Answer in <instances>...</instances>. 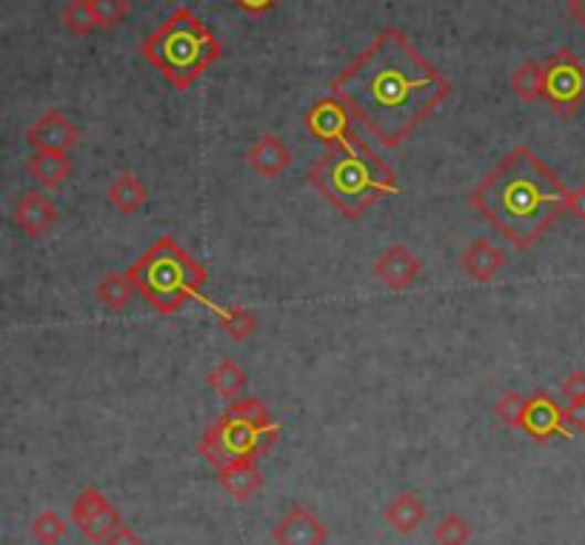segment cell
<instances>
[{
    "instance_id": "31",
    "label": "cell",
    "mask_w": 585,
    "mask_h": 545,
    "mask_svg": "<svg viewBox=\"0 0 585 545\" xmlns=\"http://www.w3.org/2000/svg\"><path fill=\"white\" fill-rule=\"evenodd\" d=\"M560 389H563V395L568 397V400H585V371L583 368H577V371H572V375L565 377Z\"/></svg>"
},
{
    "instance_id": "35",
    "label": "cell",
    "mask_w": 585,
    "mask_h": 545,
    "mask_svg": "<svg viewBox=\"0 0 585 545\" xmlns=\"http://www.w3.org/2000/svg\"><path fill=\"white\" fill-rule=\"evenodd\" d=\"M568 14L585 29V0H568Z\"/></svg>"
},
{
    "instance_id": "7",
    "label": "cell",
    "mask_w": 585,
    "mask_h": 545,
    "mask_svg": "<svg viewBox=\"0 0 585 545\" xmlns=\"http://www.w3.org/2000/svg\"><path fill=\"white\" fill-rule=\"evenodd\" d=\"M543 101L560 117H574L585 103V63L572 49H560L543 63Z\"/></svg>"
},
{
    "instance_id": "32",
    "label": "cell",
    "mask_w": 585,
    "mask_h": 545,
    "mask_svg": "<svg viewBox=\"0 0 585 545\" xmlns=\"http://www.w3.org/2000/svg\"><path fill=\"white\" fill-rule=\"evenodd\" d=\"M106 545H144V537L137 532H132L129 525H121V528L106 539Z\"/></svg>"
},
{
    "instance_id": "14",
    "label": "cell",
    "mask_w": 585,
    "mask_h": 545,
    "mask_svg": "<svg viewBox=\"0 0 585 545\" xmlns=\"http://www.w3.org/2000/svg\"><path fill=\"white\" fill-rule=\"evenodd\" d=\"M12 223L23 238H43L46 232H52L58 223V206L41 195V191H29L23 195L12 209Z\"/></svg>"
},
{
    "instance_id": "25",
    "label": "cell",
    "mask_w": 585,
    "mask_h": 545,
    "mask_svg": "<svg viewBox=\"0 0 585 545\" xmlns=\"http://www.w3.org/2000/svg\"><path fill=\"white\" fill-rule=\"evenodd\" d=\"M63 27H66L69 34L75 38H86L97 29V18L95 9L88 0H69L66 9H63Z\"/></svg>"
},
{
    "instance_id": "23",
    "label": "cell",
    "mask_w": 585,
    "mask_h": 545,
    "mask_svg": "<svg viewBox=\"0 0 585 545\" xmlns=\"http://www.w3.org/2000/svg\"><path fill=\"white\" fill-rule=\"evenodd\" d=\"M211 308H215V314L220 317V328H223V332L229 334L234 343L249 340V337L254 334V328H258V317H254L249 308H243V306H232V308L211 306Z\"/></svg>"
},
{
    "instance_id": "28",
    "label": "cell",
    "mask_w": 585,
    "mask_h": 545,
    "mask_svg": "<svg viewBox=\"0 0 585 545\" xmlns=\"http://www.w3.org/2000/svg\"><path fill=\"white\" fill-rule=\"evenodd\" d=\"M92 9H95L97 27L101 29H112L117 23L126 21V14H129V0H88Z\"/></svg>"
},
{
    "instance_id": "9",
    "label": "cell",
    "mask_w": 585,
    "mask_h": 545,
    "mask_svg": "<svg viewBox=\"0 0 585 545\" xmlns=\"http://www.w3.org/2000/svg\"><path fill=\"white\" fill-rule=\"evenodd\" d=\"M352 112L346 109V103L337 101L334 95H326L317 101L306 115L309 135L323 146H334L352 137Z\"/></svg>"
},
{
    "instance_id": "8",
    "label": "cell",
    "mask_w": 585,
    "mask_h": 545,
    "mask_svg": "<svg viewBox=\"0 0 585 545\" xmlns=\"http://www.w3.org/2000/svg\"><path fill=\"white\" fill-rule=\"evenodd\" d=\"M72 523L77 525V532L88 543H106L123 525L115 505L103 497L101 489H95V485H86L75 497V503H72Z\"/></svg>"
},
{
    "instance_id": "33",
    "label": "cell",
    "mask_w": 585,
    "mask_h": 545,
    "mask_svg": "<svg viewBox=\"0 0 585 545\" xmlns=\"http://www.w3.org/2000/svg\"><path fill=\"white\" fill-rule=\"evenodd\" d=\"M568 212L574 214L577 220H583L585 223V184H579L577 189L568 195Z\"/></svg>"
},
{
    "instance_id": "24",
    "label": "cell",
    "mask_w": 585,
    "mask_h": 545,
    "mask_svg": "<svg viewBox=\"0 0 585 545\" xmlns=\"http://www.w3.org/2000/svg\"><path fill=\"white\" fill-rule=\"evenodd\" d=\"M511 92L525 103L543 101V66L534 61H525L523 66L511 75Z\"/></svg>"
},
{
    "instance_id": "2",
    "label": "cell",
    "mask_w": 585,
    "mask_h": 545,
    "mask_svg": "<svg viewBox=\"0 0 585 545\" xmlns=\"http://www.w3.org/2000/svg\"><path fill=\"white\" fill-rule=\"evenodd\" d=\"M568 195L529 146H518L471 189L469 206L525 252L568 212Z\"/></svg>"
},
{
    "instance_id": "4",
    "label": "cell",
    "mask_w": 585,
    "mask_h": 545,
    "mask_svg": "<svg viewBox=\"0 0 585 545\" xmlns=\"http://www.w3.org/2000/svg\"><path fill=\"white\" fill-rule=\"evenodd\" d=\"M140 52L152 66L160 69V75L175 90L184 92L218 61L223 49L215 32L200 18H195L191 9H177L160 23L157 32L146 38Z\"/></svg>"
},
{
    "instance_id": "12",
    "label": "cell",
    "mask_w": 585,
    "mask_h": 545,
    "mask_svg": "<svg viewBox=\"0 0 585 545\" xmlns=\"http://www.w3.org/2000/svg\"><path fill=\"white\" fill-rule=\"evenodd\" d=\"M372 272L388 292H406L422 274V260L411 252L409 245L395 243L377 254Z\"/></svg>"
},
{
    "instance_id": "13",
    "label": "cell",
    "mask_w": 585,
    "mask_h": 545,
    "mask_svg": "<svg viewBox=\"0 0 585 545\" xmlns=\"http://www.w3.org/2000/svg\"><path fill=\"white\" fill-rule=\"evenodd\" d=\"M27 144L34 146V151H69L81 144V132L63 112L52 109L29 126Z\"/></svg>"
},
{
    "instance_id": "20",
    "label": "cell",
    "mask_w": 585,
    "mask_h": 545,
    "mask_svg": "<svg viewBox=\"0 0 585 545\" xmlns=\"http://www.w3.org/2000/svg\"><path fill=\"white\" fill-rule=\"evenodd\" d=\"M109 206H115V212L121 214H135L140 206L149 200V189H146V184L137 175H132V171H123V175H117L115 184L109 186Z\"/></svg>"
},
{
    "instance_id": "27",
    "label": "cell",
    "mask_w": 585,
    "mask_h": 545,
    "mask_svg": "<svg viewBox=\"0 0 585 545\" xmlns=\"http://www.w3.org/2000/svg\"><path fill=\"white\" fill-rule=\"evenodd\" d=\"M471 525L457 514H446L440 523L435 525V543L437 545H469Z\"/></svg>"
},
{
    "instance_id": "18",
    "label": "cell",
    "mask_w": 585,
    "mask_h": 545,
    "mask_svg": "<svg viewBox=\"0 0 585 545\" xmlns=\"http://www.w3.org/2000/svg\"><path fill=\"white\" fill-rule=\"evenodd\" d=\"M426 514H429L426 512V503L417 494H411V491L395 494V497L388 500L386 509H383V517H386V523L397 534H415L422 525V520H426Z\"/></svg>"
},
{
    "instance_id": "16",
    "label": "cell",
    "mask_w": 585,
    "mask_h": 545,
    "mask_svg": "<svg viewBox=\"0 0 585 545\" xmlns=\"http://www.w3.org/2000/svg\"><path fill=\"white\" fill-rule=\"evenodd\" d=\"M246 160H249L254 175L272 180V178H280V175L292 166V151H289V146L283 144L278 135H263L258 144L249 149Z\"/></svg>"
},
{
    "instance_id": "30",
    "label": "cell",
    "mask_w": 585,
    "mask_h": 545,
    "mask_svg": "<svg viewBox=\"0 0 585 545\" xmlns=\"http://www.w3.org/2000/svg\"><path fill=\"white\" fill-rule=\"evenodd\" d=\"M563 415H565V429L585 434V400H572Z\"/></svg>"
},
{
    "instance_id": "17",
    "label": "cell",
    "mask_w": 585,
    "mask_h": 545,
    "mask_svg": "<svg viewBox=\"0 0 585 545\" xmlns=\"http://www.w3.org/2000/svg\"><path fill=\"white\" fill-rule=\"evenodd\" d=\"M218 474L226 494L232 500H238V503L252 500L254 494L263 489V474H260L254 460H234V463H229L226 469H220Z\"/></svg>"
},
{
    "instance_id": "1",
    "label": "cell",
    "mask_w": 585,
    "mask_h": 545,
    "mask_svg": "<svg viewBox=\"0 0 585 545\" xmlns=\"http://www.w3.org/2000/svg\"><path fill=\"white\" fill-rule=\"evenodd\" d=\"M332 95L346 103L354 120L380 146L397 149L451 95V83L400 29L386 27L334 77Z\"/></svg>"
},
{
    "instance_id": "29",
    "label": "cell",
    "mask_w": 585,
    "mask_h": 545,
    "mask_svg": "<svg viewBox=\"0 0 585 545\" xmlns=\"http://www.w3.org/2000/svg\"><path fill=\"white\" fill-rule=\"evenodd\" d=\"M523 409H525V397L520 395L518 389L503 391V395H500V400H498V406H494V411H498L500 420H503L505 426H511V429H520Z\"/></svg>"
},
{
    "instance_id": "5",
    "label": "cell",
    "mask_w": 585,
    "mask_h": 545,
    "mask_svg": "<svg viewBox=\"0 0 585 545\" xmlns=\"http://www.w3.org/2000/svg\"><path fill=\"white\" fill-rule=\"evenodd\" d=\"M126 274L135 283L137 294L160 314L180 312L191 297H198L209 277L198 260L169 234L155 240L149 252L140 254Z\"/></svg>"
},
{
    "instance_id": "11",
    "label": "cell",
    "mask_w": 585,
    "mask_h": 545,
    "mask_svg": "<svg viewBox=\"0 0 585 545\" xmlns=\"http://www.w3.org/2000/svg\"><path fill=\"white\" fill-rule=\"evenodd\" d=\"M565 409H560L557 400L552 395H545V391H537V395H531L525 400L523 409V420H520V431L531 437V440H537V443H545V440H552V437H572L568 429H565Z\"/></svg>"
},
{
    "instance_id": "3",
    "label": "cell",
    "mask_w": 585,
    "mask_h": 545,
    "mask_svg": "<svg viewBox=\"0 0 585 545\" xmlns=\"http://www.w3.org/2000/svg\"><path fill=\"white\" fill-rule=\"evenodd\" d=\"M309 184L314 186V191H321L343 218H363L377 200L400 195L395 169L354 135L328 146L314 160L309 169Z\"/></svg>"
},
{
    "instance_id": "10",
    "label": "cell",
    "mask_w": 585,
    "mask_h": 545,
    "mask_svg": "<svg viewBox=\"0 0 585 545\" xmlns=\"http://www.w3.org/2000/svg\"><path fill=\"white\" fill-rule=\"evenodd\" d=\"M274 545H326L328 525L303 503H294L272 528Z\"/></svg>"
},
{
    "instance_id": "21",
    "label": "cell",
    "mask_w": 585,
    "mask_h": 545,
    "mask_svg": "<svg viewBox=\"0 0 585 545\" xmlns=\"http://www.w3.org/2000/svg\"><path fill=\"white\" fill-rule=\"evenodd\" d=\"M206 380H209L211 389L218 391V397H223V400L229 402L246 397V389H249V377H246V371L234 360L218 363V366L211 368Z\"/></svg>"
},
{
    "instance_id": "6",
    "label": "cell",
    "mask_w": 585,
    "mask_h": 545,
    "mask_svg": "<svg viewBox=\"0 0 585 545\" xmlns=\"http://www.w3.org/2000/svg\"><path fill=\"white\" fill-rule=\"evenodd\" d=\"M280 426L272 423L265 402L258 397H240L203 431L198 451L206 463L226 469L234 460H258L274 449Z\"/></svg>"
},
{
    "instance_id": "19",
    "label": "cell",
    "mask_w": 585,
    "mask_h": 545,
    "mask_svg": "<svg viewBox=\"0 0 585 545\" xmlns=\"http://www.w3.org/2000/svg\"><path fill=\"white\" fill-rule=\"evenodd\" d=\"M27 171L46 189H58L72 175L69 151H34L27 160Z\"/></svg>"
},
{
    "instance_id": "34",
    "label": "cell",
    "mask_w": 585,
    "mask_h": 545,
    "mask_svg": "<svg viewBox=\"0 0 585 545\" xmlns=\"http://www.w3.org/2000/svg\"><path fill=\"white\" fill-rule=\"evenodd\" d=\"M243 12L249 14H265L269 9H274L280 3V0H234Z\"/></svg>"
},
{
    "instance_id": "26",
    "label": "cell",
    "mask_w": 585,
    "mask_h": 545,
    "mask_svg": "<svg viewBox=\"0 0 585 545\" xmlns=\"http://www.w3.org/2000/svg\"><path fill=\"white\" fill-rule=\"evenodd\" d=\"M32 539L38 545H58L63 539V534L69 532L66 520L61 517L58 512H52V509H46V512H41L38 517H34L32 523Z\"/></svg>"
},
{
    "instance_id": "22",
    "label": "cell",
    "mask_w": 585,
    "mask_h": 545,
    "mask_svg": "<svg viewBox=\"0 0 585 545\" xmlns=\"http://www.w3.org/2000/svg\"><path fill=\"white\" fill-rule=\"evenodd\" d=\"M97 301H101L103 308H109V312H123V308L129 306L132 297L137 294L135 283L129 280L126 272H109L103 274L101 283H97Z\"/></svg>"
},
{
    "instance_id": "15",
    "label": "cell",
    "mask_w": 585,
    "mask_h": 545,
    "mask_svg": "<svg viewBox=\"0 0 585 545\" xmlns=\"http://www.w3.org/2000/svg\"><path fill=\"white\" fill-rule=\"evenodd\" d=\"M460 266H463V272L469 274L474 283H491V280L509 266V258H505L503 249L491 243V240L477 238L471 240L463 249V254H460Z\"/></svg>"
}]
</instances>
